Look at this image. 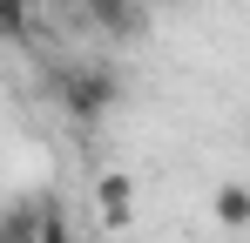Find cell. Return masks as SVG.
<instances>
[{
    "mask_svg": "<svg viewBox=\"0 0 250 243\" xmlns=\"http://www.w3.org/2000/svg\"><path fill=\"white\" fill-rule=\"evenodd\" d=\"M54 95H61L68 122H108V108L122 101V81H115V68H61Z\"/></svg>",
    "mask_w": 250,
    "mask_h": 243,
    "instance_id": "6da1fadb",
    "label": "cell"
},
{
    "mask_svg": "<svg viewBox=\"0 0 250 243\" xmlns=\"http://www.w3.org/2000/svg\"><path fill=\"white\" fill-rule=\"evenodd\" d=\"M82 20L108 40H135L142 34V0H82Z\"/></svg>",
    "mask_w": 250,
    "mask_h": 243,
    "instance_id": "7a4b0ae2",
    "label": "cell"
},
{
    "mask_svg": "<svg viewBox=\"0 0 250 243\" xmlns=\"http://www.w3.org/2000/svg\"><path fill=\"white\" fill-rule=\"evenodd\" d=\"M41 237V202L34 196H14L0 209V243H34Z\"/></svg>",
    "mask_w": 250,
    "mask_h": 243,
    "instance_id": "3957f363",
    "label": "cell"
},
{
    "mask_svg": "<svg viewBox=\"0 0 250 243\" xmlns=\"http://www.w3.org/2000/svg\"><path fill=\"white\" fill-rule=\"evenodd\" d=\"M216 223H223V230H244L250 223V189L244 182H223V189H216Z\"/></svg>",
    "mask_w": 250,
    "mask_h": 243,
    "instance_id": "277c9868",
    "label": "cell"
},
{
    "mask_svg": "<svg viewBox=\"0 0 250 243\" xmlns=\"http://www.w3.org/2000/svg\"><path fill=\"white\" fill-rule=\"evenodd\" d=\"M95 196H102V216H108V223H122L128 216V176H102Z\"/></svg>",
    "mask_w": 250,
    "mask_h": 243,
    "instance_id": "5b68a950",
    "label": "cell"
},
{
    "mask_svg": "<svg viewBox=\"0 0 250 243\" xmlns=\"http://www.w3.org/2000/svg\"><path fill=\"white\" fill-rule=\"evenodd\" d=\"M27 14L34 0H0V40H27Z\"/></svg>",
    "mask_w": 250,
    "mask_h": 243,
    "instance_id": "8992f818",
    "label": "cell"
},
{
    "mask_svg": "<svg viewBox=\"0 0 250 243\" xmlns=\"http://www.w3.org/2000/svg\"><path fill=\"white\" fill-rule=\"evenodd\" d=\"M34 243H75V237H68V216H61V202H47V196H41V237H34Z\"/></svg>",
    "mask_w": 250,
    "mask_h": 243,
    "instance_id": "52a82bcc",
    "label": "cell"
},
{
    "mask_svg": "<svg viewBox=\"0 0 250 243\" xmlns=\"http://www.w3.org/2000/svg\"><path fill=\"white\" fill-rule=\"evenodd\" d=\"M142 7H149V0H142Z\"/></svg>",
    "mask_w": 250,
    "mask_h": 243,
    "instance_id": "ba28073f",
    "label": "cell"
}]
</instances>
